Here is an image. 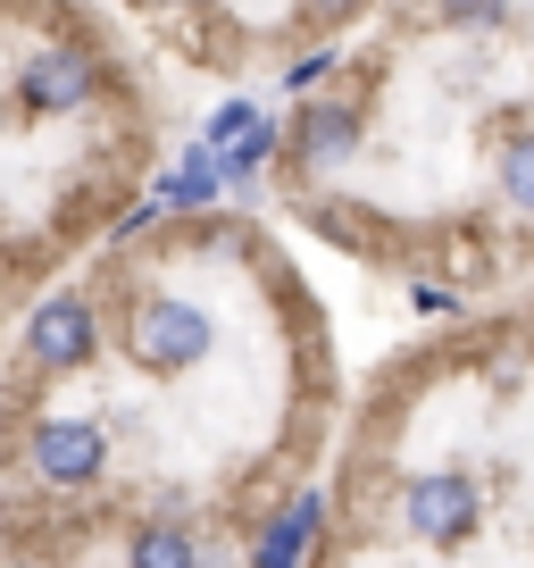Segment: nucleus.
<instances>
[{
  "instance_id": "nucleus-1",
  "label": "nucleus",
  "mask_w": 534,
  "mask_h": 568,
  "mask_svg": "<svg viewBox=\"0 0 534 568\" xmlns=\"http://www.w3.org/2000/svg\"><path fill=\"white\" fill-rule=\"evenodd\" d=\"M109 426L101 418H18L9 426V468L34 477V494H101L109 485Z\"/></svg>"
},
{
  "instance_id": "nucleus-2",
  "label": "nucleus",
  "mask_w": 534,
  "mask_h": 568,
  "mask_svg": "<svg viewBox=\"0 0 534 568\" xmlns=\"http://www.w3.org/2000/svg\"><path fill=\"white\" fill-rule=\"evenodd\" d=\"M125 359H143L151 376H184L201 368V359L217 352V318L201 302H184V293H143V302L125 310Z\"/></svg>"
},
{
  "instance_id": "nucleus-3",
  "label": "nucleus",
  "mask_w": 534,
  "mask_h": 568,
  "mask_svg": "<svg viewBox=\"0 0 534 568\" xmlns=\"http://www.w3.org/2000/svg\"><path fill=\"white\" fill-rule=\"evenodd\" d=\"M101 359V302L92 293H51L18 326V368L25 376H75Z\"/></svg>"
},
{
  "instance_id": "nucleus-4",
  "label": "nucleus",
  "mask_w": 534,
  "mask_h": 568,
  "mask_svg": "<svg viewBox=\"0 0 534 568\" xmlns=\"http://www.w3.org/2000/svg\"><path fill=\"white\" fill-rule=\"evenodd\" d=\"M484 518V494L468 468H410L401 477V535L427 551H460Z\"/></svg>"
},
{
  "instance_id": "nucleus-5",
  "label": "nucleus",
  "mask_w": 534,
  "mask_h": 568,
  "mask_svg": "<svg viewBox=\"0 0 534 568\" xmlns=\"http://www.w3.org/2000/svg\"><path fill=\"white\" fill-rule=\"evenodd\" d=\"M101 84H109V59L92 42H42L18 68V109L25 118H75V109L101 101Z\"/></svg>"
},
{
  "instance_id": "nucleus-6",
  "label": "nucleus",
  "mask_w": 534,
  "mask_h": 568,
  "mask_svg": "<svg viewBox=\"0 0 534 568\" xmlns=\"http://www.w3.org/2000/svg\"><path fill=\"white\" fill-rule=\"evenodd\" d=\"M359 134H368L359 101H301V118H292V168L301 176H335V168L359 160Z\"/></svg>"
},
{
  "instance_id": "nucleus-7",
  "label": "nucleus",
  "mask_w": 534,
  "mask_h": 568,
  "mask_svg": "<svg viewBox=\"0 0 534 568\" xmlns=\"http://www.w3.org/2000/svg\"><path fill=\"white\" fill-rule=\"evenodd\" d=\"M318 527H326V494H292L285 510H276L259 535H250V568H309V551H318Z\"/></svg>"
},
{
  "instance_id": "nucleus-8",
  "label": "nucleus",
  "mask_w": 534,
  "mask_h": 568,
  "mask_svg": "<svg viewBox=\"0 0 534 568\" xmlns=\"http://www.w3.org/2000/svg\"><path fill=\"white\" fill-rule=\"evenodd\" d=\"M125 568H201V535L184 518H134L125 527Z\"/></svg>"
},
{
  "instance_id": "nucleus-9",
  "label": "nucleus",
  "mask_w": 534,
  "mask_h": 568,
  "mask_svg": "<svg viewBox=\"0 0 534 568\" xmlns=\"http://www.w3.org/2000/svg\"><path fill=\"white\" fill-rule=\"evenodd\" d=\"M217 193H226V184H217V160L193 142V151H184V160L160 176V193H151V201H160V217H201Z\"/></svg>"
},
{
  "instance_id": "nucleus-10",
  "label": "nucleus",
  "mask_w": 534,
  "mask_h": 568,
  "mask_svg": "<svg viewBox=\"0 0 534 568\" xmlns=\"http://www.w3.org/2000/svg\"><path fill=\"white\" fill-rule=\"evenodd\" d=\"M493 184H501V201H510V210H526V217H534V125L501 134V151H493Z\"/></svg>"
},
{
  "instance_id": "nucleus-11",
  "label": "nucleus",
  "mask_w": 534,
  "mask_h": 568,
  "mask_svg": "<svg viewBox=\"0 0 534 568\" xmlns=\"http://www.w3.org/2000/svg\"><path fill=\"white\" fill-rule=\"evenodd\" d=\"M276 151H285V134H276V125H250V134L234 142V151H217V184H234V193H243V184L259 176V168L276 160Z\"/></svg>"
},
{
  "instance_id": "nucleus-12",
  "label": "nucleus",
  "mask_w": 534,
  "mask_h": 568,
  "mask_svg": "<svg viewBox=\"0 0 534 568\" xmlns=\"http://www.w3.org/2000/svg\"><path fill=\"white\" fill-rule=\"evenodd\" d=\"M434 18L460 26V34H501L517 9H510V0H434Z\"/></svg>"
},
{
  "instance_id": "nucleus-13",
  "label": "nucleus",
  "mask_w": 534,
  "mask_h": 568,
  "mask_svg": "<svg viewBox=\"0 0 534 568\" xmlns=\"http://www.w3.org/2000/svg\"><path fill=\"white\" fill-rule=\"evenodd\" d=\"M250 125H267V109H259V101H226V109H217L209 125H201V151L217 160V151H234V142H243Z\"/></svg>"
},
{
  "instance_id": "nucleus-14",
  "label": "nucleus",
  "mask_w": 534,
  "mask_h": 568,
  "mask_svg": "<svg viewBox=\"0 0 534 568\" xmlns=\"http://www.w3.org/2000/svg\"><path fill=\"white\" fill-rule=\"evenodd\" d=\"M326 75H335V51H301V59L285 68V92H318Z\"/></svg>"
},
{
  "instance_id": "nucleus-15",
  "label": "nucleus",
  "mask_w": 534,
  "mask_h": 568,
  "mask_svg": "<svg viewBox=\"0 0 534 568\" xmlns=\"http://www.w3.org/2000/svg\"><path fill=\"white\" fill-rule=\"evenodd\" d=\"M359 9H368V0H301V18H309V26H351Z\"/></svg>"
},
{
  "instance_id": "nucleus-16",
  "label": "nucleus",
  "mask_w": 534,
  "mask_h": 568,
  "mask_svg": "<svg viewBox=\"0 0 534 568\" xmlns=\"http://www.w3.org/2000/svg\"><path fill=\"white\" fill-rule=\"evenodd\" d=\"M151 226H160V201H134V210L109 226V243H134V234H151Z\"/></svg>"
},
{
  "instance_id": "nucleus-17",
  "label": "nucleus",
  "mask_w": 534,
  "mask_h": 568,
  "mask_svg": "<svg viewBox=\"0 0 534 568\" xmlns=\"http://www.w3.org/2000/svg\"><path fill=\"white\" fill-rule=\"evenodd\" d=\"M134 9H184V0H134Z\"/></svg>"
},
{
  "instance_id": "nucleus-18",
  "label": "nucleus",
  "mask_w": 534,
  "mask_h": 568,
  "mask_svg": "<svg viewBox=\"0 0 534 568\" xmlns=\"http://www.w3.org/2000/svg\"><path fill=\"white\" fill-rule=\"evenodd\" d=\"M0 568H51V560H0Z\"/></svg>"
}]
</instances>
